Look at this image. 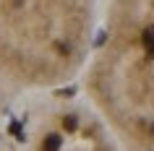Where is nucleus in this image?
Masks as SVG:
<instances>
[{
  "label": "nucleus",
  "instance_id": "nucleus-2",
  "mask_svg": "<svg viewBox=\"0 0 154 151\" xmlns=\"http://www.w3.org/2000/svg\"><path fill=\"white\" fill-rule=\"evenodd\" d=\"M144 44H146L149 52L154 50V29H146V32H144Z\"/></svg>",
  "mask_w": 154,
  "mask_h": 151
},
{
  "label": "nucleus",
  "instance_id": "nucleus-1",
  "mask_svg": "<svg viewBox=\"0 0 154 151\" xmlns=\"http://www.w3.org/2000/svg\"><path fill=\"white\" fill-rule=\"evenodd\" d=\"M60 149V135H47L42 143V151H57Z\"/></svg>",
  "mask_w": 154,
  "mask_h": 151
},
{
  "label": "nucleus",
  "instance_id": "nucleus-3",
  "mask_svg": "<svg viewBox=\"0 0 154 151\" xmlns=\"http://www.w3.org/2000/svg\"><path fill=\"white\" fill-rule=\"evenodd\" d=\"M63 128H65V130H76V117H65L63 120Z\"/></svg>",
  "mask_w": 154,
  "mask_h": 151
}]
</instances>
